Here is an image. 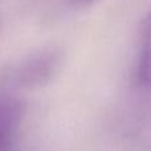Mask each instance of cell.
<instances>
[{
  "label": "cell",
  "instance_id": "cell-1",
  "mask_svg": "<svg viewBox=\"0 0 151 151\" xmlns=\"http://www.w3.org/2000/svg\"><path fill=\"white\" fill-rule=\"evenodd\" d=\"M61 64L63 53L56 48H47L35 52L24 58L13 70V82L27 89L44 86L55 78Z\"/></svg>",
  "mask_w": 151,
  "mask_h": 151
},
{
  "label": "cell",
  "instance_id": "cell-2",
  "mask_svg": "<svg viewBox=\"0 0 151 151\" xmlns=\"http://www.w3.org/2000/svg\"><path fill=\"white\" fill-rule=\"evenodd\" d=\"M25 117V107L16 98L0 101V151H13Z\"/></svg>",
  "mask_w": 151,
  "mask_h": 151
},
{
  "label": "cell",
  "instance_id": "cell-3",
  "mask_svg": "<svg viewBox=\"0 0 151 151\" xmlns=\"http://www.w3.org/2000/svg\"><path fill=\"white\" fill-rule=\"evenodd\" d=\"M137 78L141 86H143L145 89H151V11L145 20L142 31Z\"/></svg>",
  "mask_w": 151,
  "mask_h": 151
},
{
  "label": "cell",
  "instance_id": "cell-4",
  "mask_svg": "<svg viewBox=\"0 0 151 151\" xmlns=\"http://www.w3.org/2000/svg\"><path fill=\"white\" fill-rule=\"evenodd\" d=\"M74 3H77V4H81V5H85V4H89V3H91L93 0H73Z\"/></svg>",
  "mask_w": 151,
  "mask_h": 151
}]
</instances>
